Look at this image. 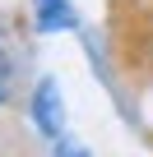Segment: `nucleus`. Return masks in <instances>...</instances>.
I'll use <instances>...</instances> for the list:
<instances>
[{"label":"nucleus","mask_w":153,"mask_h":157,"mask_svg":"<svg viewBox=\"0 0 153 157\" xmlns=\"http://www.w3.org/2000/svg\"><path fill=\"white\" fill-rule=\"evenodd\" d=\"M33 120L46 139H65V106H60V83L56 78H42L37 97H33Z\"/></svg>","instance_id":"1"},{"label":"nucleus","mask_w":153,"mask_h":157,"mask_svg":"<svg viewBox=\"0 0 153 157\" xmlns=\"http://www.w3.org/2000/svg\"><path fill=\"white\" fill-rule=\"evenodd\" d=\"M33 5H37V28H42V33L74 28V10H70V0H33Z\"/></svg>","instance_id":"2"},{"label":"nucleus","mask_w":153,"mask_h":157,"mask_svg":"<svg viewBox=\"0 0 153 157\" xmlns=\"http://www.w3.org/2000/svg\"><path fill=\"white\" fill-rule=\"evenodd\" d=\"M56 157H88V148L74 139H56Z\"/></svg>","instance_id":"3"},{"label":"nucleus","mask_w":153,"mask_h":157,"mask_svg":"<svg viewBox=\"0 0 153 157\" xmlns=\"http://www.w3.org/2000/svg\"><path fill=\"white\" fill-rule=\"evenodd\" d=\"M0 74H5V69H0Z\"/></svg>","instance_id":"4"}]
</instances>
